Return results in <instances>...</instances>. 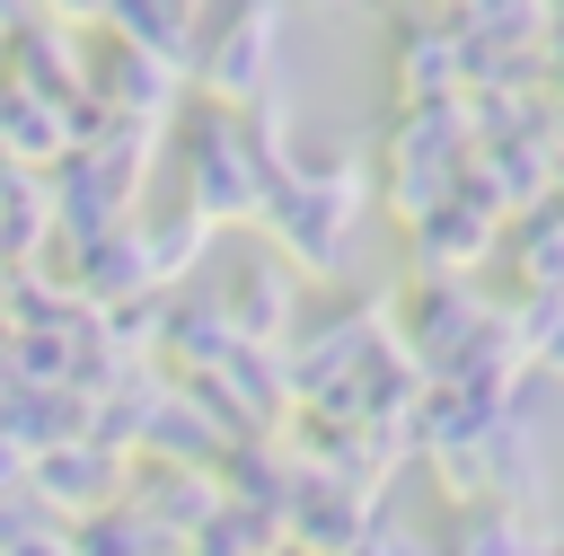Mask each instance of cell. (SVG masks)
Wrapping results in <instances>:
<instances>
[{"label": "cell", "mask_w": 564, "mask_h": 556, "mask_svg": "<svg viewBox=\"0 0 564 556\" xmlns=\"http://www.w3.org/2000/svg\"><path fill=\"white\" fill-rule=\"evenodd\" d=\"M176 194L220 229V221H256L264 212V168L247 159V141H238V115L229 106H176Z\"/></svg>", "instance_id": "6da1fadb"}, {"label": "cell", "mask_w": 564, "mask_h": 556, "mask_svg": "<svg viewBox=\"0 0 564 556\" xmlns=\"http://www.w3.org/2000/svg\"><path fill=\"white\" fill-rule=\"evenodd\" d=\"M123 485H132V450H115L106 432H70V441H44L26 459V494L53 521H88V512L123 503Z\"/></svg>", "instance_id": "7a4b0ae2"}, {"label": "cell", "mask_w": 564, "mask_h": 556, "mask_svg": "<svg viewBox=\"0 0 564 556\" xmlns=\"http://www.w3.org/2000/svg\"><path fill=\"white\" fill-rule=\"evenodd\" d=\"M273 35H282V0H238L212 35H194V88L212 106H247L273 79Z\"/></svg>", "instance_id": "3957f363"}, {"label": "cell", "mask_w": 564, "mask_h": 556, "mask_svg": "<svg viewBox=\"0 0 564 556\" xmlns=\"http://www.w3.org/2000/svg\"><path fill=\"white\" fill-rule=\"evenodd\" d=\"M88 97L106 115H132V124H176L185 71L159 62V53H141V44H123V35H106V44H88Z\"/></svg>", "instance_id": "277c9868"}, {"label": "cell", "mask_w": 564, "mask_h": 556, "mask_svg": "<svg viewBox=\"0 0 564 556\" xmlns=\"http://www.w3.org/2000/svg\"><path fill=\"white\" fill-rule=\"evenodd\" d=\"M0 71H9L18 88H35V97H53V106H70V97L88 88V35L35 9L26 26H9V35H0Z\"/></svg>", "instance_id": "5b68a950"}, {"label": "cell", "mask_w": 564, "mask_h": 556, "mask_svg": "<svg viewBox=\"0 0 564 556\" xmlns=\"http://www.w3.org/2000/svg\"><path fill=\"white\" fill-rule=\"evenodd\" d=\"M53 265H62V282H70L88 309H106V300H123V291H150V282H159V274H150V247H141V221H106V229H88V238L53 247Z\"/></svg>", "instance_id": "8992f818"}, {"label": "cell", "mask_w": 564, "mask_h": 556, "mask_svg": "<svg viewBox=\"0 0 564 556\" xmlns=\"http://www.w3.org/2000/svg\"><path fill=\"white\" fill-rule=\"evenodd\" d=\"M123 503H132L141 521H159L167 538H185V530L220 503V477H212V468H194V459H132Z\"/></svg>", "instance_id": "52a82bcc"}, {"label": "cell", "mask_w": 564, "mask_h": 556, "mask_svg": "<svg viewBox=\"0 0 564 556\" xmlns=\"http://www.w3.org/2000/svg\"><path fill=\"white\" fill-rule=\"evenodd\" d=\"M238 344V327H229V309H220V291H185V282H167V318H159V362L185 379V371H212L220 353Z\"/></svg>", "instance_id": "ba28073f"}, {"label": "cell", "mask_w": 564, "mask_h": 556, "mask_svg": "<svg viewBox=\"0 0 564 556\" xmlns=\"http://www.w3.org/2000/svg\"><path fill=\"white\" fill-rule=\"evenodd\" d=\"M0 432L35 459L44 441H70V432H88V397L70 388V379H0Z\"/></svg>", "instance_id": "9c48e42d"}, {"label": "cell", "mask_w": 564, "mask_h": 556, "mask_svg": "<svg viewBox=\"0 0 564 556\" xmlns=\"http://www.w3.org/2000/svg\"><path fill=\"white\" fill-rule=\"evenodd\" d=\"M53 256V177L26 159H0V265Z\"/></svg>", "instance_id": "30bf717a"}, {"label": "cell", "mask_w": 564, "mask_h": 556, "mask_svg": "<svg viewBox=\"0 0 564 556\" xmlns=\"http://www.w3.org/2000/svg\"><path fill=\"white\" fill-rule=\"evenodd\" d=\"M220 309H229L238 335L282 344V335H291V274H282V256H247V265L220 282Z\"/></svg>", "instance_id": "8fae6325"}, {"label": "cell", "mask_w": 564, "mask_h": 556, "mask_svg": "<svg viewBox=\"0 0 564 556\" xmlns=\"http://www.w3.org/2000/svg\"><path fill=\"white\" fill-rule=\"evenodd\" d=\"M62 150H70V106H53V97H35V88H18L0 71V159L53 168Z\"/></svg>", "instance_id": "7c38bea8"}, {"label": "cell", "mask_w": 564, "mask_h": 556, "mask_svg": "<svg viewBox=\"0 0 564 556\" xmlns=\"http://www.w3.org/2000/svg\"><path fill=\"white\" fill-rule=\"evenodd\" d=\"M70 556H185V538H167V530L141 521L132 503H106V512L70 521Z\"/></svg>", "instance_id": "4fadbf2b"}, {"label": "cell", "mask_w": 564, "mask_h": 556, "mask_svg": "<svg viewBox=\"0 0 564 556\" xmlns=\"http://www.w3.org/2000/svg\"><path fill=\"white\" fill-rule=\"evenodd\" d=\"M141 247H150V274H159V291H167V282H185V274L203 265V247H212V221H203V212L176 194L159 221H141Z\"/></svg>", "instance_id": "5bb4252c"}, {"label": "cell", "mask_w": 564, "mask_h": 556, "mask_svg": "<svg viewBox=\"0 0 564 556\" xmlns=\"http://www.w3.org/2000/svg\"><path fill=\"white\" fill-rule=\"evenodd\" d=\"M0 556H70V521L35 512L26 530H9V538H0Z\"/></svg>", "instance_id": "9a60e30c"}, {"label": "cell", "mask_w": 564, "mask_h": 556, "mask_svg": "<svg viewBox=\"0 0 564 556\" xmlns=\"http://www.w3.org/2000/svg\"><path fill=\"white\" fill-rule=\"evenodd\" d=\"M44 18H62V26H97L106 18V0H35Z\"/></svg>", "instance_id": "2e32d148"}, {"label": "cell", "mask_w": 564, "mask_h": 556, "mask_svg": "<svg viewBox=\"0 0 564 556\" xmlns=\"http://www.w3.org/2000/svg\"><path fill=\"white\" fill-rule=\"evenodd\" d=\"M18 485H26V450L0 432V494H18Z\"/></svg>", "instance_id": "e0dca14e"}, {"label": "cell", "mask_w": 564, "mask_h": 556, "mask_svg": "<svg viewBox=\"0 0 564 556\" xmlns=\"http://www.w3.org/2000/svg\"><path fill=\"white\" fill-rule=\"evenodd\" d=\"M26 18H35V0H0V35H9V26H26Z\"/></svg>", "instance_id": "ac0fdd59"}, {"label": "cell", "mask_w": 564, "mask_h": 556, "mask_svg": "<svg viewBox=\"0 0 564 556\" xmlns=\"http://www.w3.org/2000/svg\"><path fill=\"white\" fill-rule=\"evenodd\" d=\"M0 335H9V265H0Z\"/></svg>", "instance_id": "d6986e66"}]
</instances>
